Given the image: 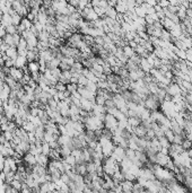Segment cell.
Here are the masks:
<instances>
[{
  "label": "cell",
  "instance_id": "cell-1",
  "mask_svg": "<svg viewBox=\"0 0 192 193\" xmlns=\"http://www.w3.org/2000/svg\"><path fill=\"white\" fill-rule=\"evenodd\" d=\"M104 128L108 129V130H111L112 132L118 129V119L114 116V115L110 114V113H106L105 114V118H104Z\"/></svg>",
  "mask_w": 192,
  "mask_h": 193
},
{
  "label": "cell",
  "instance_id": "cell-2",
  "mask_svg": "<svg viewBox=\"0 0 192 193\" xmlns=\"http://www.w3.org/2000/svg\"><path fill=\"white\" fill-rule=\"evenodd\" d=\"M111 157H113L116 162L120 164L124 158H125V148H123V147H121V146H115L114 149H113V153L112 155H111Z\"/></svg>",
  "mask_w": 192,
  "mask_h": 193
},
{
  "label": "cell",
  "instance_id": "cell-3",
  "mask_svg": "<svg viewBox=\"0 0 192 193\" xmlns=\"http://www.w3.org/2000/svg\"><path fill=\"white\" fill-rule=\"evenodd\" d=\"M10 77H12V78L15 79L16 81H19L20 79L23 78V76H24V72H23V70L22 69H19V68H16V67H12L9 68V74H8Z\"/></svg>",
  "mask_w": 192,
  "mask_h": 193
},
{
  "label": "cell",
  "instance_id": "cell-4",
  "mask_svg": "<svg viewBox=\"0 0 192 193\" xmlns=\"http://www.w3.org/2000/svg\"><path fill=\"white\" fill-rule=\"evenodd\" d=\"M94 105H95V102H93V101H89V99L84 98V97H81V99H80V107H81V110H85L87 111V112H92Z\"/></svg>",
  "mask_w": 192,
  "mask_h": 193
},
{
  "label": "cell",
  "instance_id": "cell-5",
  "mask_svg": "<svg viewBox=\"0 0 192 193\" xmlns=\"http://www.w3.org/2000/svg\"><path fill=\"white\" fill-rule=\"evenodd\" d=\"M23 160H24L25 164H27L28 166H35L37 163H36V157L33 154H31L29 151L26 153V154L23 156Z\"/></svg>",
  "mask_w": 192,
  "mask_h": 193
},
{
  "label": "cell",
  "instance_id": "cell-6",
  "mask_svg": "<svg viewBox=\"0 0 192 193\" xmlns=\"http://www.w3.org/2000/svg\"><path fill=\"white\" fill-rule=\"evenodd\" d=\"M71 77H72V72L70 70H62L60 78H59V81H61V83H63L67 85V84L70 83Z\"/></svg>",
  "mask_w": 192,
  "mask_h": 193
},
{
  "label": "cell",
  "instance_id": "cell-7",
  "mask_svg": "<svg viewBox=\"0 0 192 193\" xmlns=\"http://www.w3.org/2000/svg\"><path fill=\"white\" fill-rule=\"evenodd\" d=\"M27 58L26 57H23V55H18L15 60V66L14 67L16 68H19V69H23V68L27 64Z\"/></svg>",
  "mask_w": 192,
  "mask_h": 193
},
{
  "label": "cell",
  "instance_id": "cell-8",
  "mask_svg": "<svg viewBox=\"0 0 192 193\" xmlns=\"http://www.w3.org/2000/svg\"><path fill=\"white\" fill-rule=\"evenodd\" d=\"M133 182L129 181V180H123L122 182H120V185L122 188L123 192H132V188H133Z\"/></svg>",
  "mask_w": 192,
  "mask_h": 193
},
{
  "label": "cell",
  "instance_id": "cell-9",
  "mask_svg": "<svg viewBox=\"0 0 192 193\" xmlns=\"http://www.w3.org/2000/svg\"><path fill=\"white\" fill-rule=\"evenodd\" d=\"M0 24H1L5 28L7 27V26H9V25H12V15H10L9 12H5V14H2V17H1V22H0Z\"/></svg>",
  "mask_w": 192,
  "mask_h": 193
},
{
  "label": "cell",
  "instance_id": "cell-10",
  "mask_svg": "<svg viewBox=\"0 0 192 193\" xmlns=\"http://www.w3.org/2000/svg\"><path fill=\"white\" fill-rule=\"evenodd\" d=\"M26 67H27L28 71H29V74H33V72H39L40 71V63L37 62V61H29V62L26 64Z\"/></svg>",
  "mask_w": 192,
  "mask_h": 193
},
{
  "label": "cell",
  "instance_id": "cell-11",
  "mask_svg": "<svg viewBox=\"0 0 192 193\" xmlns=\"http://www.w3.org/2000/svg\"><path fill=\"white\" fill-rule=\"evenodd\" d=\"M6 55L10 58L12 60H16V58L18 57V51H17V47H9L6 51Z\"/></svg>",
  "mask_w": 192,
  "mask_h": 193
},
{
  "label": "cell",
  "instance_id": "cell-12",
  "mask_svg": "<svg viewBox=\"0 0 192 193\" xmlns=\"http://www.w3.org/2000/svg\"><path fill=\"white\" fill-rule=\"evenodd\" d=\"M36 157V163L39 164V165H48L49 164V159H48V156L44 154H39L35 156Z\"/></svg>",
  "mask_w": 192,
  "mask_h": 193
},
{
  "label": "cell",
  "instance_id": "cell-13",
  "mask_svg": "<svg viewBox=\"0 0 192 193\" xmlns=\"http://www.w3.org/2000/svg\"><path fill=\"white\" fill-rule=\"evenodd\" d=\"M22 126H23L27 132H34L36 129V126H34V123H33L32 121H29V120H25Z\"/></svg>",
  "mask_w": 192,
  "mask_h": 193
},
{
  "label": "cell",
  "instance_id": "cell-14",
  "mask_svg": "<svg viewBox=\"0 0 192 193\" xmlns=\"http://www.w3.org/2000/svg\"><path fill=\"white\" fill-rule=\"evenodd\" d=\"M2 40H4V43H6L7 45H9V47H16V45H15V42H14V34L6 33V35L2 37Z\"/></svg>",
  "mask_w": 192,
  "mask_h": 193
},
{
  "label": "cell",
  "instance_id": "cell-15",
  "mask_svg": "<svg viewBox=\"0 0 192 193\" xmlns=\"http://www.w3.org/2000/svg\"><path fill=\"white\" fill-rule=\"evenodd\" d=\"M83 69H84L83 63L79 62V61H76V62H75L71 66V68H70V71H71V72H78V74H81Z\"/></svg>",
  "mask_w": 192,
  "mask_h": 193
},
{
  "label": "cell",
  "instance_id": "cell-16",
  "mask_svg": "<svg viewBox=\"0 0 192 193\" xmlns=\"http://www.w3.org/2000/svg\"><path fill=\"white\" fill-rule=\"evenodd\" d=\"M61 60L59 59V58H57V57H54L51 61H49L48 63H46V67L49 68V69H53V68H57L59 67V64H60Z\"/></svg>",
  "mask_w": 192,
  "mask_h": 193
},
{
  "label": "cell",
  "instance_id": "cell-17",
  "mask_svg": "<svg viewBox=\"0 0 192 193\" xmlns=\"http://www.w3.org/2000/svg\"><path fill=\"white\" fill-rule=\"evenodd\" d=\"M123 52H124V54L127 55L128 58H131L132 55L136 53V52H135V49H132L129 44H125V45L123 47Z\"/></svg>",
  "mask_w": 192,
  "mask_h": 193
},
{
  "label": "cell",
  "instance_id": "cell-18",
  "mask_svg": "<svg viewBox=\"0 0 192 193\" xmlns=\"http://www.w3.org/2000/svg\"><path fill=\"white\" fill-rule=\"evenodd\" d=\"M86 88H87L88 91H91L93 93V94H95L97 93V91H98V87H97V84L96 83H93V81H89L88 80L87 85H86Z\"/></svg>",
  "mask_w": 192,
  "mask_h": 193
},
{
  "label": "cell",
  "instance_id": "cell-19",
  "mask_svg": "<svg viewBox=\"0 0 192 193\" xmlns=\"http://www.w3.org/2000/svg\"><path fill=\"white\" fill-rule=\"evenodd\" d=\"M12 24H14V25L18 26L20 24V22H22V16H20L18 12H14L12 14Z\"/></svg>",
  "mask_w": 192,
  "mask_h": 193
},
{
  "label": "cell",
  "instance_id": "cell-20",
  "mask_svg": "<svg viewBox=\"0 0 192 193\" xmlns=\"http://www.w3.org/2000/svg\"><path fill=\"white\" fill-rule=\"evenodd\" d=\"M80 111H81V107H80V106H78V105H75V104H70V107H69L70 115L80 114Z\"/></svg>",
  "mask_w": 192,
  "mask_h": 193
},
{
  "label": "cell",
  "instance_id": "cell-21",
  "mask_svg": "<svg viewBox=\"0 0 192 193\" xmlns=\"http://www.w3.org/2000/svg\"><path fill=\"white\" fill-rule=\"evenodd\" d=\"M50 151H51V147H50V143H49V142H45V141L42 142V154L49 156Z\"/></svg>",
  "mask_w": 192,
  "mask_h": 193
},
{
  "label": "cell",
  "instance_id": "cell-22",
  "mask_svg": "<svg viewBox=\"0 0 192 193\" xmlns=\"http://www.w3.org/2000/svg\"><path fill=\"white\" fill-rule=\"evenodd\" d=\"M87 83H88L87 77L81 74V75L79 76V78H78V87H86Z\"/></svg>",
  "mask_w": 192,
  "mask_h": 193
},
{
  "label": "cell",
  "instance_id": "cell-23",
  "mask_svg": "<svg viewBox=\"0 0 192 193\" xmlns=\"http://www.w3.org/2000/svg\"><path fill=\"white\" fill-rule=\"evenodd\" d=\"M16 47H17V50H25V49H27V41H26V39L20 37L19 43L17 44Z\"/></svg>",
  "mask_w": 192,
  "mask_h": 193
},
{
  "label": "cell",
  "instance_id": "cell-24",
  "mask_svg": "<svg viewBox=\"0 0 192 193\" xmlns=\"http://www.w3.org/2000/svg\"><path fill=\"white\" fill-rule=\"evenodd\" d=\"M67 91L70 93V95H71L72 93L77 91H78V84H74V83L67 84Z\"/></svg>",
  "mask_w": 192,
  "mask_h": 193
},
{
  "label": "cell",
  "instance_id": "cell-25",
  "mask_svg": "<svg viewBox=\"0 0 192 193\" xmlns=\"http://www.w3.org/2000/svg\"><path fill=\"white\" fill-rule=\"evenodd\" d=\"M182 147H183L184 150L192 149V141H191V140H189L188 138H184L183 142H182Z\"/></svg>",
  "mask_w": 192,
  "mask_h": 193
},
{
  "label": "cell",
  "instance_id": "cell-26",
  "mask_svg": "<svg viewBox=\"0 0 192 193\" xmlns=\"http://www.w3.org/2000/svg\"><path fill=\"white\" fill-rule=\"evenodd\" d=\"M22 184H23V182L19 181V180H16V178H14V181L10 183V185H12L14 189H16L17 191H20V189H22Z\"/></svg>",
  "mask_w": 192,
  "mask_h": 193
},
{
  "label": "cell",
  "instance_id": "cell-27",
  "mask_svg": "<svg viewBox=\"0 0 192 193\" xmlns=\"http://www.w3.org/2000/svg\"><path fill=\"white\" fill-rule=\"evenodd\" d=\"M50 109H52V110H58V102H57L56 99L53 98H50L48 101V104H46Z\"/></svg>",
  "mask_w": 192,
  "mask_h": 193
},
{
  "label": "cell",
  "instance_id": "cell-28",
  "mask_svg": "<svg viewBox=\"0 0 192 193\" xmlns=\"http://www.w3.org/2000/svg\"><path fill=\"white\" fill-rule=\"evenodd\" d=\"M2 134H4L5 139H6V140H8V141H12V138H14V136H15L14 131H10V130L4 131V132H2Z\"/></svg>",
  "mask_w": 192,
  "mask_h": 193
},
{
  "label": "cell",
  "instance_id": "cell-29",
  "mask_svg": "<svg viewBox=\"0 0 192 193\" xmlns=\"http://www.w3.org/2000/svg\"><path fill=\"white\" fill-rule=\"evenodd\" d=\"M63 159L68 163L69 165H71V166H74L75 164H76V158H75V156L71 155V154L69 155V156H67V157H63Z\"/></svg>",
  "mask_w": 192,
  "mask_h": 193
},
{
  "label": "cell",
  "instance_id": "cell-30",
  "mask_svg": "<svg viewBox=\"0 0 192 193\" xmlns=\"http://www.w3.org/2000/svg\"><path fill=\"white\" fill-rule=\"evenodd\" d=\"M54 87H56V89L58 91H67V85H66V84H63V83H61V81H58V83H57V85Z\"/></svg>",
  "mask_w": 192,
  "mask_h": 193
},
{
  "label": "cell",
  "instance_id": "cell-31",
  "mask_svg": "<svg viewBox=\"0 0 192 193\" xmlns=\"http://www.w3.org/2000/svg\"><path fill=\"white\" fill-rule=\"evenodd\" d=\"M6 32H7L8 34H15V33H17V26L14 25V24H12V25H9V26L6 27Z\"/></svg>",
  "mask_w": 192,
  "mask_h": 193
},
{
  "label": "cell",
  "instance_id": "cell-32",
  "mask_svg": "<svg viewBox=\"0 0 192 193\" xmlns=\"http://www.w3.org/2000/svg\"><path fill=\"white\" fill-rule=\"evenodd\" d=\"M51 71H52V75L56 77V78H60V76H61V72H62V70H61L59 67H57V68H53V69H51Z\"/></svg>",
  "mask_w": 192,
  "mask_h": 193
},
{
  "label": "cell",
  "instance_id": "cell-33",
  "mask_svg": "<svg viewBox=\"0 0 192 193\" xmlns=\"http://www.w3.org/2000/svg\"><path fill=\"white\" fill-rule=\"evenodd\" d=\"M0 66H1V67L5 66V59L2 58V55H0Z\"/></svg>",
  "mask_w": 192,
  "mask_h": 193
},
{
  "label": "cell",
  "instance_id": "cell-34",
  "mask_svg": "<svg viewBox=\"0 0 192 193\" xmlns=\"http://www.w3.org/2000/svg\"><path fill=\"white\" fill-rule=\"evenodd\" d=\"M4 43V40H2V37H0V45Z\"/></svg>",
  "mask_w": 192,
  "mask_h": 193
},
{
  "label": "cell",
  "instance_id": "cell-35",
  "mask_svg": "<svg viewBox=\"0 0 192 193\" xmlns=\"http://www.w3.org/2000/svg\"><path fill=\"white\" fill-rule=\"evenodd\" d=\"M4 113H1V112H0V120H1V119H2V116H4Z\"/></svg>",
  "mask_w": 192,
  "mask_h": 193
}]
</instances>
